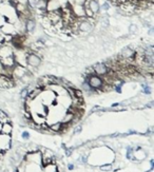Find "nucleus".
<instances>
[{
    "mask_svg": "<svg viewBox=\"0 0 154 172\" xmlns=\"http://www.w3.org/2000/svg\"><path fill=\"white\" fill-rule=\"evenodd\" d=\"M85 80L90 85V87L92 88L93 90H97V91H102L103 86H105V82H103L102 76H98V75L94 74H88L85 76Z\"/></svg>",
    "mask_w": 154,
    "mask_h": 172,
    "instance_id": "f257e3e1",
    "label": "nucleus"
},
{
    "mask_svg": "<svg viewBox=\"0 0 154 172\" xmlns=\"http://www.w3.org/2000/svg\"><path fill=\"white\" fill-rule=\"evenodd\" d=\"M26 62H27V67L31 68V69H37V68H39L40 65H41L42 59L39 54L34 53V52H30L27 54Z\"/></svg>",
    "mask_w": 154,
    "mask_h": 172,
    "instance_id": "f03ea898",
    "label": "nucleus"
},
{
    "mask_svg": "<svg viewBox=\"0 0 154 172\" xmlns=\"http://www.w3.org/2000/svg\"><path fill=\"white\" fill-rule=\"evenodd\" d=\"M27 68L23 67V65H15L13 68L11 69V72H10V76L14 79V82H18V80L21 79L22 77L27 73Z\"/></svg>",
    "mask_w": 154,
    "mask_h": 172,
    "instance_id": "7ed1b4c3",
    "label": "nucleus"
},
{
    "mask_svg": "<svg viewBox=\"0 0 154 172\" xmlns=\"http://www.w3.org/2000/svg\"><path fill=\"white\" fill-rule=\"evenodd\" d=\"M15 82L11 76L0 73V88L1 89H11L15 87Z\"/></svg>",
    "mask_w": 154,
    "mask_h": 172,
    "instance_id": "20e7f679",
    "label": "nucleus"
},
{
    "mask_svg": "<svg viewBox=\"0 0 154 172\" xmlns=\"http://www.w3.org/2000/svg\"><path fill=\"white\" fill-rule=\"evenodd\" d=\"M93 67V72L94 74L98 75V76H105L106 74H108V72L111 70L107 67V65L105 62H97L96 65H92Z\"/></svg>",
    "mask_w": 154,
    "mask_h": 172,
    "instance_id": "39448f33",
    "label": "nucleus"
},
{
    "mask_svg": "<svg viewBox=\"0 0 154 172\" xmlns=\"http://www.w3.org/2000/svg\"><path fill=\"white\" fill-rule=\"evenodd\" d=\"M84 6H87L94 15H97L100 12V4L97 0H87Z\"/></svg>",
    "mask_w": 154,
    "mask_h": 172,
    "instance_id": "423d86ee",
    "label": "nucleus"
},
{
    "mask_svg": "<svg viewBox=\"0 0 154 172\" xmlns=\"http://www.w3.org/2000/svg\"><path fill=\"white\" fill-rule=\"evenodd\" d=\"M41 153L39 151L37 152H32L29 153L26 155V161L27 162H32V163H36V164H40L41 163Z\"/></svg>",
    "mask_w": 154,
    "mask_h": 172,
    "instance_id": "0eeeda50",
    "label": "nucleus"
},
{
    "mask_svg": "<svg viewBox=\"0 0 154 172\" xmlns=\"http://www.w3.org/2000/svg\"><path fill=\"white\" fill-rule=\"evenodd\" d=\"M24 30L29 33V34H32L33 32H35L36 30V22L33 18H27L26 21H24Z\"/></svg>",
    "mask_w": 154,
    "mask_h": 172,
    "instance_id": "6e6552de",
    "label": "nucleus"
},
{
    "mask_svg": "<svg viewBox=\"0 0 154 172\" xmlns=\"http://www.w3.org/2000/svg\"><path fill=\"white\" fill-rule=\"evenodd\" d=\"M48 2H49V0H37L35 9L44 15V13L47 12V9H48Z\"/></svg>",
    "mask_w": 154,
    "mask_h": 172,
    "instance_id": "1a4fd4ad",
    "label": "nucleus"
},
{
    "mask_svg": "<svg viewBox=\"0 0 154 172\" xmlns=\"http://www.w3.org/2000/svg\"><path fill=\"white\" fill-rule=\"evenodd\" d=\"M73 120H74V113H73L72 111L68 110V112L62 116V120L60 123H61L62 125H70L71 123H73Z\"/></svg>",
    "mask_w": 154,
    "mask_h": 172,
    "instance_id": "9d476101",
    "label": "nucleus"
},
{
    "mask_svg": "<svg viewBox=\"0 0 154 172\" xmlns=\"http://www.w3.org/2000/svg\"><path fill=\"white\" fill-rule=\"evenodd\" d=\"M12 130H13V127H12V125L10 124V121L2 124V127H1V132H2V134H6V135H10V134H11V132H12Z\"/></svg>",
    "mask_w": 154,
    "mask_h": 172,
    "instance_id": "9b49d317",
    "label": "nucleus"
},
{
    "mask_svg": "<svg viewBox=\"0 0 154 172\" xmlns=\"http://www.w3.org/2000/svg\"><path fill=\"white\" fill-rule=\"evenodd\" d=\"M81 89L84 91H85V92H88V93H92V92H94V91H95V90H93L92 88L90 87V85L87 82V80H85V79L81 82Z\"/></svg>",
    "mask_w": 154,
    "mask_h": 172,
    "instance_id": "f8f14e48",
    "label": "nucleus"
},
{
    "mask_svg": "<svg viewBox=\"0 0 154 172\" xmlns=\"http://www.w3.org/2000/svg\"><path fill=\"white\" fill-rule=\"evenodd\" d=\"M44 172H57V168L55 165H52V164H48L45 165Z\"/></svg>",
    "mask_w": 154,
    "mask_h": 172,
    "instance_id": "ddd939ff",
    "label": "nucleus"
},
{
    "mask_svg": "<svg viewBox=\"0 0 154 172\" xmlns=\"http://www.w3.org/2000/svg\"><path fill=\"white\" fill-rule=\"evenodd\" d=\"M50 129L53 131H55V132H58V131H60L62 129V124L61 123H57V124H54V125L50 126Z\"/></svg>",
    "mask_w": 154,
    "mask_h": 172,
    "instance_id": "4468645a",
    "label": "nucleus"
},
{
    "mask_svg": "<svg viewBox=\"0 0 154 172\" xmlns=\"http://www.w3.org/2000/svg\"><path fill=\"white\" fill-rule=\"evenodd\" d=\"M100 10H102L103 12H107L110 10V3L109 1H106V0H103L102 4L100 6Z\"/></svg>",
    "mask_w": 154,
    "mask_h": 172,
    "instance_id": "2eb2a0df",
    "label": "nucleus"
},
{
    "mask_svg": "<svg viewBox=\"0 0 154 172\" xmlns=\"http://www.w3.org/2000/svg\"><path fill=\"white\" fill-rule=\"evenodd\" d=\"M27 94H29V90H27V88H23L21 91H20V97L22 98V99H26L27 97Z\"/></svg>",
    "mask_w": 154,
    "mask_h": 172,
    "instance_id": "dca6fc26",
    "label": "nucleus"
},
{
    "mask_svg": "<svg viewBox=\"0 0 154 172\" xmlns=\"http://www.w3.org/2000/svg\"><path fill=\"white\" fill-rule=\"evenodd\" d=\"M129 32L132 33V34H134V33L137 32V26L134 23H131L130 26H129Z\"/></svg>",
    "mask_w": 154,
    "mask_h": 172,
    "instance_id": "f3484780",
    "label": "nucleus"
},
{
    "mask_svg": "<svg viewBox=\"0 0 154 172\" xmlns=\"http://www.w3.org/2000/svg\"><path fill=\"white\" fill-rule=\"evenodd\" d=\"M143 92L146 93V94H150V93H151V88L149 87L148 85H145V83H144V85H143Z\"/></svg>",
    "mask_w": 154,
    "mask_h": 172,
    "instance_id": "a211bd4d",
    "label": "nucleus"
},
{
    "mask_svg": "<svg viewBox=\"0 0 154 172\" xmlns=\"http://www.w3.org/2000/svg\"><path fill=\"white\" fill-rule=\"evenodd\" d=\"M95 39H96V37H95L94 35H89V36H88V38H87V41L89 42V44H94Z\"/></svg>",
    "mask_w": 154,
    "mask_h": 172,
    "instance_id": "6ab92c4d",
    "label": "nucleus"
},
{
    "mask_svg": "<svg viewBox=\"0 0 154 172\" xmlns=\"http://www.w3.org/2000/svg\"><path fill=\"white\" fill-rule=\"evenodd\" d=\"M100 169H102V171H110V170H112V166H111V165H106V166L100 167Z\"/></svg>",
    "mask_w": 154,
    "mask_h": 172,
    "instance_id": "aec40b11",
    "label": "nucleus"
},
{
    "mask_svg": "<svg viewBox=\"0 0 154 172\" xmlns=\"http://www.w3.org/2000/svg\"><path fill=\"white\" fill-rule=\"evenodd\" d=\"M87 0H74V4H79V6H84Z\"/></svg>",
    "mask_w": 154,
    "mask_h": 172,
    "instance_id": "412c9836",
    "label": "nucleus"
},
{
    "mask_svg": "<svg viewBox=\"0 0 154 172\" xmlns=\"http://www.w3.org/2000/svg\"><path fill=\"white\" fill-rule=\"evenodd\" d=\"M21 137L23 138V140H27V138L30 137V134H29V132H27V131H24V132H22V134H21Z\"/></svg>",
    "mask_w": 154,
    "mask_h": 172,
    "instance_id": "4be33fe9",
    "label": "nucleus"
},
{
    "mask_svg": "<svg viewBox=\"0 0 154 172\" xmlns=\"http://www.w3.org/2000/svg\"><path fill=\"white\" fill-rule=\"evenodd\" d=\"M80 131H81V126H79V127H77L75 129V133H79Z\"/></svg>",
    "mask_w": 154,
    "mask_h": 172,
    "instance_id": "5701e85b",
    "label": "nucleus"
},
{
    "mask_svg": "<svg viewBox=\"0 0 154 172\" xmlns=\"http://www.w3.org/2000/svg\"><path fill=\"white\" fill-rule=\"evenodd\" d=\"M68 168H69L70 170H73V169H74V165H73V164H69V166H68Z\"/></svg>",
    "mask_w": 154,
    "mask_h": 172,
    "instance_id": "b1692460",
    "label": "nucleus"
},
{
    "mask_svg": "<svg viewBox=\"0 0 154 172\" xmlns=\"http://www.w3.org/2000/svg\"><path fill=\"white\" fill-rule=\"evenodd\" d=\"M71 154H72V151H71L70 149H68V150H67V155L69 156V155H71Z\"/></svg>",
    "mask_w": 154,
    "mask_h": 172,
    "instance_id": "393cba45",
    "label": "nucleus"
},
{
    "mask_svg": "<svg viewBox=\"0 0 154 172\" xmlns=\"http://www.w3.org/2000/svg\"><path fill=\"white\" fill-rule=\"evenodd\" d=\"M1 2H2V0H0V4H1Z\"/></svg>",
    "mask_w": 154,
    "mask_h": 172,
    "instance_id": "a878e982",
    "label": "nucleus"
}]
</instances>
